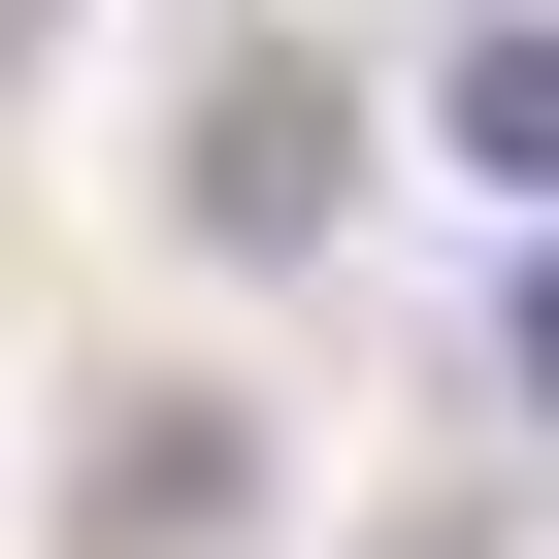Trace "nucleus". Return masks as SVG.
Instances as JSON below:
<instances>
[{
	"label": "nucleus",
	"mask_w": 559,
	"mask_h": 559,
	"mask_svg": "<svg viewBox=\"0 0 559 559\" xmlns=\"http://www.w3.org/2000/svg\"><path fill=\"white\" fill-rule=\"evenodd\" d=\"M461 165H493V198H559V0H526V34H461Z\"/></svg>",
	"instance_id": "f03ea898"
},
{
	"label": "nucleus",
	"mask_w": 559,
	"mask_h": 559,
	"mask_svg": "<svg viewBox=\"0 0 559 559\" xmlns=\"http://www.w3.org/2000/svg\"><path fill=\"white\" fill-rule=\"evenodd\" d=\"M297 198H330V99L230 67V99H198V230H297Z\"/></svg>",
	"instance_id": "f257e3e1"
}]
</instances>
